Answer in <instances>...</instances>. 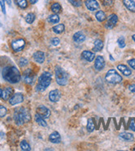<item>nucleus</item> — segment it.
<instances>
[{
    "instance_id": "1",
    "label": "nucleus",
    "mask_w": 135,
    "mask_h": 151,
    "mask_svg": "<svg viewBox=\"0 0 135 151\" xmlns=\"http://www.w3.org/2000/svg\"><path fill=\"white\" fill-rule=\"evenodd\" d=\"M3 78L10 84H17L21 80V74L15 66H8L3 70Z\"/></svg>"
},
{
    "instance_id": "2",
    "label": "nucleus",
    "mask_w": 135,
    "mask_h": 151,
    "mask_svg": "<svg viewBox=\"0 0 135 151\" xmlns=\"http://www.w3.org/2000/svg\"><path fill=\"white\" fill-rule=\"evenodd\" d=\"M13 119H14V121L17 125L21 126L24 123H27V122L30 121L31 114L27 108L19 107V108L15 109V111H14Z\"/></svg>"
},
{
    "instance_id": "3",
    "label": "nucleus",
    "mask_w": 135,
    "mask_h": 151,
    "mask_svg": "<svg viewBox=\"0 0 135 151\" xmlns=\"http://www.w3.org/2000/svg\"><path fill=\"white\" fill-rule=\"evenodd\" d=\"M51 82V75L48 72H44L38 78V84L37 85V91H44Z\"/></svg>"
},
{
    "instance_id": "4",
    "label": "nucleus",
    "mask_w": 135,
    "mask_h": 151,
    "mask_svg": "<svg viewBox=\"0 0 135 151\" xmlns=\"http://www.w3.org/2000/svg\"><path fill=\"white\" fill-rule=\"evenodd\" d=\"M55 74H56L57 83L59 84L60 86H64V85H66V84H67L68 75L63 69H61L59 66L56 67Z\"/></svg>"
},
{
    "instance_id": "5",
    "label": "nucleus",
    "mask_w": 135,
    "mask_h": 151,
    "mask_svg": "<svg viewBox=\"0 0 135 151\" xmlns=\"http://www.w3.org/2000/svg\"><path fill=\"white\" fill-rule=\"evenodd\" d=\"M122 77L118 75L115 69H110L106 75H105V80L110 84H118L122 81Z\"/></svg>"
},
{
    "instance_id": "6",
    "label": "nucleus",
    "mask_w": 135,
    "mask_h": 151,
    "mask_svg": "<svg viewBox=\"0 0 135 151\" xmlns=\"http://www.w3.org/2000/svg\"><path fill=\"white\" fill-rule=\"evenodd\" d=\"M23 80L27 84L33 85L35 83L36 80V75L33 73V71L31 69H26L23 73Z\"/></svg>"
},
{
    "instance_id": "7",
    "label": "nucleus",
    "mask_w": 135,
    "mask_h": 151,
    "mask_svg": "<svg viewBox=\"0 0 135 151\" xmlns=\"http://www.w3.org/2000/svg\"><path fill=\"white\" fill-rule=\"evenodd\" d=\"M11 45L14 51H21L25 47L26 42L23 39H17L12 42Z\"/></svg>"
},
{
    "instance_id": "8",
    "label": "nucleus",
    "mask_w": 135,
    "mask_h": 151,
    "mask_svg": "<svg viewBox=\"0 0 135 151\" xmlns=\"http://www.w3.org/2000/svg\"><path fill=\"white\" fill-rule=\"evenodd\" d=\"M23 102V95L20 92H17L13 94L10 98H9V103L13 106L19 104Z\"/></svg>"
},
{
    "instance_id": "9",
    "label": "nucleus",
    "mask_w": 135,
    "mask_h": 151,
    "mask_svg": "<svg viewBox=\"0 0 135 151\" xmlns=\"http://www.w3.org/2000/svg\"><path fill=\"white\" fill-rule=\"evenodd\" d=\"M37 113L39 114L42 117H43L44 119H47L50 117L51 115V111L50 110L48 109L47 107L45 106H40L37 108Z\"/></svg>"
},
{
    "instance_id": "10",
    "label": "nucleus",
    "mask_w": 135,
    "mask_h": 151,
    "mask_svg": "<svg viewBox=\"0 0 135 151\" xmlns=\"http://www.w3.org/2000/svg\"><path fill=\"white\" fill-rule=\"evenodd\" d=\"M84 3L86 8L90 11H95L100 8L99 3L96 0H86Z\"/></svg>"
},
{
    "instance_id": "11",
    "label": "nucleus",
    "mask_w": 135,
    "mask_h": 151,
    "mask_svg": "<svg viewBox=\"0 0 135 151\" xmlns=\"http://www.w3.org/2000/svg\"><path fill=\"white\" fill-rule=\"evenodd\" d=\"M117 22H118V17H117V15H115V14H111L110 17H108V22H107V23H106V25H105L106 28H108V29L113 28L114 26L116 25Z\"/></svg>"
},
{
    "instance_id": "12",
    "label": "nucleus",
    "mask_w": 135,
    "mask_h": 151,
    "mask_svg": "<svg viewBox=\"0 0 135 151\" xmlns=\"http://www.w3.org/2000/svg\"><path fill=\"white\" fill-rule=\"evenodd\" d=\"M105 65V62H104V59L102 57L101 55H98L95 59V62H94V68L95 69L100 71L103 69V68L104 67Z\"/></svg>"
},
{
    "instance_id": "13",
    "label": "nucleus",
    "mask_w": 135,
    "mask_h": 151,
    "mask_svg": "<svg viewBox=\"0 0 135 151\" xmlns=\"http://www.w3.org/2000/svg\"><path fill=\"white\" fill-rule=\"evenodd\" d=\"M61 98V92L59 90L57 89H55V90H52L49 93V99L52 102H58Z\"/></svg>"
},
{
    "instance_id": "14",
    "label": "nucleus",
    "mask_w": 135,
    "mask_h": 151,
    "mask_svg": "<svg viewBox=\"0 0 135 151\" xmlns=\"http://www.w3.org/2000/svg\"><path fill=\"white\" fill-rule=\"evenodd\" d=\"M13 89L10 87H8L5 89H3V91L2 92V98L4 101L9 100L13 96Z\"/></svg>"
},
{
    "instance_id": "15",
    "label": "nucleus",
    "mask_w": 135,
    "mask_h": 151,
    "mask_svg": "<svg viewBox=\"0 0 135 151\" xmlns=\"http://www.w3.org/2000/svg\"><path fill=\"white\" fill-rule=\"evenodd\" d=\"M33 59L36 62L42 64L45 61V54L42 51H36L33 54Z\"/></svg>"
},
{
    "instance_id": "16",
    "label": "nucleus",
    "mask_w": 135,
    "mask_h": 151,
    "mask_svg": "<svg viewBox=\"0 0 135 151\" xmlns=\"http://www.w3.org/2000/svg\"><path fill=\"white\" fill-rule=\"evenodd\" d=\"M83 59H84L86 61H89V62H91L93 61L94 59L95 58V55L94 53L91 52V51H89V50H84L81 54Z\"/></svg>"
},
{
    "instance_id": "17",
    "label": "nucleus",
    "mask_w": 135,
    "mask_h": 151,
    "mask_svg": "<svg viewBox=\"0 0 135 151\" xmlns=\"http://www.w3.org/2000/svg\"><path fill=\"white\" fill-rule=\"evenodd\" d=\"M49 140L53 144H59L61 140V138L57 131H54L49 135Z\"/></svg>"
},
{
    "instance_id": "18",
    "label": "nucleus",
    "mask_w": 135,
    "mask_h": 151,
    "mask_svg": "<svg viewBox=\"0 0 135 151\" xmlns=\"http://www.w3.org/2000/svg\"><path fill=\"white\" fill-rule=\"evenodd\" d=\"M118 69L124 75V76H129L131 75L132 74V71L129 68L124 65H118Z\"/></svg>"
},
{
    "instance_id": "19",
    "label": "nucleus",
    "mask_w": 135,
    "mask_h": 151,
    "mask_svg": "<svg viewBox=\"0 0 135 151\" xmlns=\"http://www.w3.org/2000/svg\"><path fill=\"white\" fill-rule=\"evenodd\" d=\"M73 40L74 42H76V43H82L84 42L85 40V36L81 32H78L74 34L73 36Z\"/></svg>"
},
{
    "instance_id": "20",
    "label": "nucleus",
    "mask_w": 135,
    "mask_h": 151,
    "mask_svg": "<svg viewBox=\"0 0 135 151\" xmlns=\"http://www.w3.org/2000/svg\"><path fill=\"white\" fill-rule=\"evenodd\" d=\"M123 2L127 9L135 13V0H124Z\"/></svg>"
},
{
    "instance_id": "21",
    "label": "nucleus",
    "mask_w": 135,
    "mask_h": 151,
    "mask_svg": "<svg viewBox=\"0 0 135 151\" xmlns=\"http://www.w3.org/2000/svg\"><path fill=\"white\" fill-rule=\"evenodd\" d=\"M119 138L125 140V141H133L134 140V135L128 132H122L119 134Z\"/></svg>"
},
{
    "instance_id": "22",
    "label": "nucleus",
    "mask_w": 135,
    "mask_h": 151,
    "mask_svg": "<svg viewBox=\"0 0 135 151\" xmlns=\"http://www.w3.org/2000/svg\"><path fill=\"white\" fill-rule=\"evenodd\" d=\"M104 47V43L102 42L101 40L98 39L96 40L94 43V47H93V50L94 51H100V50L103 49Z\"/></svg>"
},
{
    "instance_id": "23",
    "label": "nucleus",
    "mask_w": 135,
    "mask_h": 151,
    "mask_svg": "<svg viewBox=\"0 0 135 151\" xmlns=\"http://www.w3.org/2000/svg\"><path fill=\"white\" fill-rule=\"evenodd\" d=\"M35 121H36V122L38 124V125H40L41 126H43V127H46V126H47V122H46V121L44 120V118L42 117L39 114H36L35 115Z\"/></svg>"
},
{
    "instance_id": "24",
    "label": "nucleus",
    "mask_w": 135,
    "mask_h": 151,
    "mask_svg": "<svg viewBox=\"0 0 135 151\" xmlns=\"http://www.w3.org/2000/svg\"><path fill=\"white\" fill-rule=\"evenodd\" d=\"M52 30H53V32L56 34L62 33L65 31V26L63 25V24H58V25L53 26Z\"/></svg>"
},
{
    "instance_id": "25",
    "label": "nucleus",
    "mask_w": 135,
    "mask_h": 151,
    "mask_svg": "<svg viewBox=\"0 0 135 151\" xmlns=\"http://www.w3.org/2000/svg\"><path fill=\"white\" fill-rule=\"evenodd\" d=\"M95 18L99 22H104L106 19V15L103 11H98L95 14Z\"/></svg>"
},
{
    "instance_id": "26",
    "label": "nucleus",
    "mask_w": 135,
    "mask_h": 151,
    "mask_svg": "<svg viewBox=\"0 0 135 151\" xmlns=\"http://www.w3.org/2000/svg\"><path fill=\"white\" fill-rule=\"evenodd\" d=\"M47 21L50 22V23H58L60 21V17L57 14H53V15H50L48 18H47Z\"/></svg>"
},
{
    "instance_id": "27",
    "label": "nucleus",
    "mask_w": 135,
    "mask_h": 151,
    "mask_svg": "<svg viewBox=\"0 0 135 151\" xmlns=\"http://www.w3.org/2000/svg\"><path fill=\"white\" fill-rule=\"evenodd\" d=\"M15 3L21 9H26L27 7V0H14Z\"/></svg>"
},
{
    "instance_id": "28",
    "label": "nucleus",
    "mask_w": 135,
    "mask_h": 151,
    "mask_svg": "<svg viewBox=\"0 0 135 151\" xmlns=\"http://www.w3.org/2000/svg\"><path fill=\"white\" fill-rule=\"evenodd\" d=\"M51 9L54 13H59L61 10V6L60 5V3H54L51 5Z\"/></svg>"
},
{
    "instance_id": "29",
    "label": "nucleus",
    "mask_w": 135,
    "mask_h": 151,
    "mask_svg": "<svg viewBox=\"0 0 135 151\" xmlns=\"http://www.w3.org/2000/svg\"><path fill=\"white\" fill-rule=\"evenodd\" d=\"M20 147L22 149V150L24 151H30L31 150V147L29 145V144L27 142L26 140H23L20 143Z\"/></svg>"
},
{
    "instance_id": "30",
    "label": "nucleus",
    "mask_w": 135,
    "mask_h": 151,
    "mask_svg": "<svg viewBox=\"0 0 135 151\" xmlns=\"http://www.w3.org/2000/svg\"><path fill=\"white\" fill-rule=\"evenodd\" d=\"M25 20L26 22H27V23H29V24L33 23L34 22V20H35V14H34V13H28V14L26 16Z\"/></svg>"
},
{
    "instance_id": "31",
    "label": "nucleus",
    "mask_w": 135,
    "mask_h": 151,
    "mask_svg": "<svg viewBox=\"0 0 135 151\" xmlns=\"http://www.w3.org/2000/svg\"><path fill=\"white\" fill-rule=\"evenodd\" d=\"M94 130V124L93 120L90 119L88 121V123H87V131L89 132H92Z\"/></svg>"
},
{
    "instance_id": "32",
    "label": "nucleus",
    "mask_w": 135,
    "mask_h": 151,
    "mask_svg": "<svg viewBox=\"0 0 135 151\" xmlns=\"http://www.w3.org/2000/svg\"><path fill=\"white\" fill-rule=\"evenodd\" d=\"M118 45L120 48H124L125 47V40L124 36H120L118 39Z\"/></svg>"
},
{
    "instance_id": "33",
    "label": "nucleus",
    "mask_w": 135,
    "mask_h": 151,
    "mask_svg": "<svg viewBox=\"0 0 135 151\" xmlns=\"http://www.w3.org/2000/svg\"><path fill=\"white\" fill-rule=\"evenodd\" d=\"M68 1L75 7H80L82 5V0H68Z\"/></svg>"
},
{
    "instance_id": "34",
    "label": "nucleus",
    "mask_w": 135,
    "mask_h": 151,
    "mask_svg": "<svg viewBox=\"0 0 135 151\" xmlns=\"http://www.w3.org/2000/svg\"><path fill=\"white\" fill-rule=\"evenodd\" d=\"M7 114V108L2 105H0V118L5 117Z\"/></svg>"
},
{
    "instance_id": "35",
    "label": "nucleus",
    "mask_w": 135,
    "mask_h": 151,
    "mask_svg": "<svg viewBox=\"0 0 135 151\" xmlns=\"http://www.w3.org/2000/svg\"><path fill=\"white\" fill-rule=\"evenodd\" d=\"M27 64H28V61H27V59H25V58H21L20 60H19V65H20L21 67H24Z\"/></svg>"
},
{
    "instance_id": "36",
    "label": "nucleus",
    "mask_w": 135,
    "mask_h": 151,
    "mask_svg": "<svg viewBox=\"0 0 135 151\" xmlns=\"http://www.w3.org/2000/svg\"><path fill=\"white\" fill-rule=\"evenodd\" d=\"M51 43L52 45L57 46V45H58L60 44V39L59 38H57V37H54V38H52V39H51Z\"/></svg>"
},
{
    "instance_id": "37",
    "label": "nucleus",
    "mask_w": 135,
    "mask_h": 151,
    "mask_svg": "<svg viewBox=\"0 0 135 151\" xmlns=\"http://www.w3.org/2000/svg\"><path fill=\"white\" fill-rule=\"evenodd\" d=\"M5 1L4 0H0V6H1V9H2V12L3 13H6V8H5Z\"/></svg>"
},
{
    "instance_id": "38",
    "label": "nucleus",
    "mask_w": 135,
    "mask_h": 151,
    "mask_svg": "<svg viewBox=\"0 0 135 151\" xmlns=\"http://www.w3.org/2000/svg\"><path fill=\"white\" fill-rule=\"evenodd\" d=\"M128 65H130V67L132 68V69H135V59H129V60L128 61Z\"/></svg>"
},
{
    "instance_id": "39",
    "label": "nucleus",
    "mask_w": 135,
    "mask_h": 151,
    "mask_svg": "<svg viewBox=\"0 0 135 151\" xmlns=\"http://www.w3.org/2000/svg\"><path fill=\"white\" fill-rule=\"evenodd\" d=\"M129 129L135 131V122L134 121H131V122H130V124H129Z\"/></svg>"
},
{
    "instance_id": "40",
    "label": "nucleus",
    "mask_w": 135,
    "mask_h": 151,
    "mask_svg": "<svg viewBox=\"0 0 135 151\" xmlns=\"http://www.w3.org/2000/svg\"><path fill=\"white\" fill-rule=\"evenodd\" d=\"M128 89L129 91L132 92H135V84H131L128 86Z\"/></svg>"
},
{
    "instance_id": "41",
    "label": "nucleus",
    "mask_w": 135,
    "mask_h": 151,
    "mask_svg": "<svg viewBox=\"0 0 135 151\" xmlns=\"http://www.w3.org/2000/svg\"><path fill=\"white\" fill-rule=\"evenodd\" d=\"M37 0H29L30 3H32V4H35V3H37Z\"/></svg>"
},
{
    "instance_id": "42",
    "label": "nucleus",
    "mask_w": 135,
    "mask_h": 151,
    "mask_svg": "<svg viewBox=\"0 0 135 151\" xmlns=\"http://www.w3.org/2000/svg\"><path fill=\"white\" fill-rule=\"evenodd\" d=\"M6 1H7V3H8L9 6H11V0H6Z\"/></svg>"
},
{
    "instance_id": "43",
    "label": "nucleus",
    "mask_w": 135,
    "mask_h": 151,
    "mask_svg": "<svg viewBox=\"0 0 135 151\" xmlns=\"http://www.w3.org/2000/svg\"><path fill=\"white\" fill-rule=\"evenodd\" d=\"M2 92H3V90H2V89L0 88V98H2Z\"/></svg>"
},
{
    "instance_id": "44",
    "label": "nucleus",
    "mask_w": 135,
    "mask_h": 151,
    "mask_svg": "<svg viewBox=\"0 0 135 151\" xmlns=\"http://www.w3.org/2000/svg\"><path fill=\"white\" fill-rule=\"evenodd\" d=\"M132 38H133V40H134V42H135V35H134V36H132Z\"/></svg>"
},
{
    "instance_id": "45",
    "label": "nucleus",
    "mask_w": 135,
    "mask_h": 151,
    "mask_svg": "<svg viewBox=\"0 0 135 151\" xmlns=\"http://www.w3.org/2000/svg\"><path fill=\"white\" fill-rule=\"evenodd\" d=\"M110 59H111V60H114V59L112 58V56H111V55H110Z\"/></svg>"
},
{
    "instance_id": "46",
    "label": "nucleus",
    "mask_w": 135,
    "mask_h": 151,
    "mask_svg": "<svg viewBox=\"0 0 135 151\" xmlns=\"http://www.w3.org/2000/svg\"><path fill=\"white\" fill-rule=\"evenodd\" d=\"M134 150H135V148H134Z\"/></svg>"
}]
</instances>
